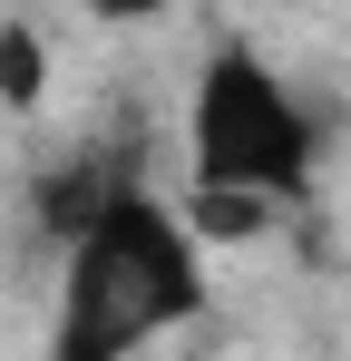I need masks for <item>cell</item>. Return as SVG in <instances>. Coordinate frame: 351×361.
<instances>
[{
	"label": "cell",
	"instance_id": "1",
	"mask_svg": "<svg viewBox=\"0 0 351 361\" xmlns=\"http://www.w3.org/2000/svg\"><path fill=\"white\" fill-rule=\"evenodd\" d=\"M195 302H205L195 225L166 215L156 195L117 185L108 205L88 215V235H68L49 361H137L156 332H176Z\"/></svg>",
	"mask_w": 351,
	"mask_h": 361
},
{
	"label": "cell",
	"instance_id": "2",
	"mask_svg": "<svg viewBox=\"0 0 351 361\" xmlns=\"http://www.w3.org/2000/svg\"><path fill=\"white\" fill-rule=\"evenodd\" d=\"M185 147H195V185H264L283 205L312 185V118L244 39H225L205 59L195 108H185Z\"/></svg>",
	"mask_w": 351,
	"mask_h": 361
},
{
	"label": "cell",
	"instance_id": "3",
	"mask_svg": "<svg viewBox=\"0 0 351 361\" xmlns=\"http://www.w3.org/2000/svg\"><path fill=\"white\" fill-rule=\"evenodd\" d=\"M273 205L283 195H264V185H195L185 195V225H195V244H244L273 225Z\"/></svg>",
	"mask_w": 351,
	"mask_h": 361
},
{
	"label": "cell",
	"instance_id": "4",
	"mask_svg": "<svg viewBox=\"0 0 351 361\" xmlns=\"http://www.w3.org/2000/svg\"><path fill=\"white\" fill-rule=\"evenodd\" d=\"M49 98V39L30 20H0V108H39Z\"/></svg>",
	"mask_w": 351,
	"mask_h": 361
},
{
	"label": "cell",
	"instance_id": "5",
	"mask_svg": "<svg viewBox=\"0 0 351 361\" xmlns=\"http://www.w3.org/2000/svg\"><path fill=\"white\" fill-rule=\"evenodd\" d=\"M78 10H98V20H156L166 0H78Z\"/></svg>",
	"mask_w": 351,
	"mask_h": 361
},
{
	"label": "cell",
	"instance_id": "6",
	"mask_svg": "<svg viewBox=\"0 0 351 361\" xmlns=\"http://www.w3.org/2000/svg\"><path fill=\"white\" fill-rule=\"evenodd\" d=\"M342 312H351V283H342Z\"/></svg>",
	"mask_w": 351,
	"mask_h": 361
}]
</instances>
